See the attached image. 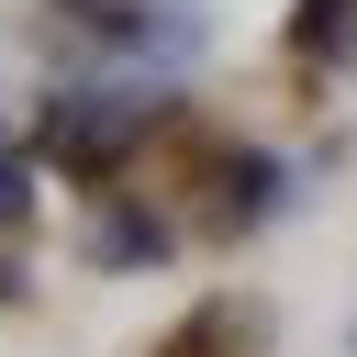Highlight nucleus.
<instances>
[{
	"label": "nucleus",
	"instance_id": "obj_1",
	"mask_svg": "<svg viewBox=\"0 0 357 357\" xmlns=\"http://www.w3.org/2000/svg\"><path fill=\"white\" fill-rule=\"evenodd\" d=\"M156 257H167V212H145V201L89 212V268H156Z\"/></svg>",
	"mask_w": 357,
	"mask_h": 357
},
{
	"label": "nucleus",
	"instance_id": "obj_2",
	"mask_svg": "<svg viewBox=\"0 0 357 357\" xmlns=\"http://www.w3.org/2000/svg\"><path fill=\"white\" fill-rule=\"evenodd\" d=\"M279 190H290V178H279V156H223V178H212V223H223V234H245V223H268V212H279Z\"/></svg>",
	"mask_w": 357,
	"mask_h": 357
},
{
	"label": "nucleus",
	"instance_id": "obj_3",
	"mask_svg": "<svg viewBox=\"0 0 357 357\" xmlns=\"http://www.w3.org/2000/svg\"><path fill=\"white\" fill-rule=\"evenodd\" d=\"M357 45V0H290V56H346Z\"/></svg>",
	"mask_w": 357,
	"mask_h": 357
},
{
	"label": "nucleus",
	"instance_id": "obj_4",
	"mask_svg": "<svg viewBox=\"0 0 357 357\" xmlns=\"http://www.w3.org/2000/svg\"><path fill=\"white\" fill-rule=\"evenodd\" d=\"M33 212V156H0V234Z\"/></svg>",
	"mask_w": 357,
	"mask_h": 357
},
{
	"label": "nucleus",
	"instance_id": "obj_5",
	"mask_svg": "<svg viewBox=\"0 0 357 357\" xmlns=\"http://www.w3.org/2000/svg\"><path fill=\"white\" fill-rule=\"evenodd\" d=\"M56 11H78V22L112 33V45H134V0H56Z\"/></svg>",
	"mask_w": 357,
	"mask_h": 357
},
{
	"label": "nucleus",
	"instance_id": "obj_6",
	"mask_svg": "<svg viewBox=\"0 0 357 357\" xmlns=\"http://www.w3.org/2000/svg\"><path fill=\"white\" fill-rule=\"evenodd\" d=\"M0 301H22V268H11V257H0Z\"/></svg>",
	"mask_w": 357,
	"mask_h": 357
}]
</instances>
